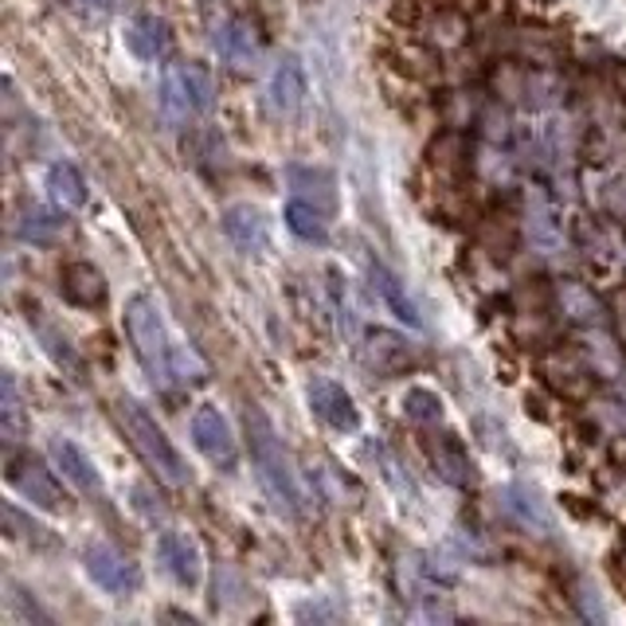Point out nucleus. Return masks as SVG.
I'll return each mask as SVG.
<instances>
[{
    "label": "nucleus",
    "mask_w": 626,
    "mask_h": 626,
    "mask_svg": "<svg viewBox=\"0 0 626 626\" xmlns=\"http://www.w3.org/2000/svg\"><path fill=\"white\" fill-rule=\"evenodd\" d=\"M243 431H247V447H251V462H255V475L263 482L271 506L278 509L282 517H297L302 513V486H297L294 462H290L286 447H282L278 431L266 419L263 408L247 403L243 411Z\"/></svg>",
    "instance_id": "1"
},
{
    "label": "nucleus",
    "mask_w": 626,
    "mask_h": 626,
    "mask_svg": "<svg viewBox=\"0 0 626 626\" xmlns=\"http://www.w3.org/2000/svg\"><path fill=\"white\" fill-rule=\"evenodd\" d=\"M118 423H121V431H126L129 447L141 454V462L149 466L153 475L162 478L165 486H177L180 490V486L193 482V470H188L185 454L173 447V439L165 434V427L157 423L141 403L129 400V395H121L118 400Z\"/></svg>",
    "instance_id": "2"
},
{
    "label": "nucleus",
    "mask_w": 626,
    "mask_h": 626,
    "mask_svg": "<svg viewBox=\"0 0 626 626\" xmlns=\"http://www.w3.org/2000/svg\"><path fill=\"white\" fill-rule=\"evenodd\" d=\"M126 333H129V345H134L137 361H141V369L149 372L153 384L169 388L173 380H177V372H173L177 341H169L165 317L149 294H134L126 302Z\"/></svg>",
    "instance_id": "3"
},
{
    "label": "nucleus",
    "mask_w": 626,
    "mask_h": 626,
    "mask_svg": "<svg viewBox=\"0 0 626 626\" xmlns=\"http://www.w3.org/2000/svg\"><path fill=\"white\" fill-rule=\"evenodd\" d=\"M216 79L204 63H169L162 75V114L169 126H188L212 110Z\"/></svg>",
    "instance_id": "4"
},
{
    "label": "nucleus",
    "mask_w": 626,
    "mask_h": 626,
    "mask_svg": "<svg viewBox=\"0 0 626 626\" xmlns=\"http://www.w3.org/2000/svg\"><path fill=\"white\" fill-rule=\"evenodd\" d=\"M4 478H9L12 490L25 501H32L36 509H48V513H67V509H71V498H67V490L59 486L56 470H48L36 454H9Z\"/></svg>",
    "instance_id": "5"
},
{
    "label": "nucleus",
    "mask_w": 626,
    "mask_h": 626,
    "mask_svg": "<svg viewBox=\"0 0 626 626\" xmlns=\"http://www.w3.org/2000/svg\"><path fill=\"white\" fill-rule=\"evenodd\" d=\"M193 442L212 466H219V470H235V462H239V442H235L232 423H227V415L216 403H200V408H196Z\"/></svg>",
    "instance_id": "6"
},
{
    "label": "nucleus",
    "mask_w": 626,
    "mask_h": 626,
    "mask_svg": "<svg viewBox=\"0 0 626 626\" xmlns=\"http://www.w3.org/2000/svg\"><path fill=\"white\" fill-rule=\"evenodd\" d=\"M82 568H87V576L95 579V587H102V591H110V595H134L137 587H141V571H137V564L129 560L126 552H118L114 545H102V540L87 545V552H82Z\"/></svg>",
    "instance_id": "7"
},
{
    "label": "nucleus",
    "mask_w": 626,
    "mask_h": 626,
    "mask_svg": "<svg viewBox=\"0 0 626 626\" xmlns=\"http://www.w3.org/2000/svg\"><path fill=\"white\" fill-rule=\"evenodd\" d=\"M305 400H310V411L322 419L325 427L341 434H356L361 431V408L356 400L330 376H313L310 388H305Z\"/></svg>",
    "instance_id": "8"
},
{
    "label": "nucleus",
    "mask_w": 626,
    "mask_h": 626,
    "mask_svg": "<svg viewBox=\"0 0 626 626\" xmlns=\"http://www.w3.org/2000/svg\"><path fill=\"white\" fill-rule=\"evenodd\" d=\"M157 564L165 568V576L173 579L177 587H200V576H204V556H200V545H196L193 532L185 529H165L162 537H157Z\"/></svg>",
    "instance_id": "9"
},
{
    "label": "nucleus",
    "mask_w": 626,
    "mask_h": 626,
    "mask_svg": "<svg viewBox=\"0 0 626 626\" xmlns=\"http://www.w3.org/2000/svg\"><path fill=\"white\" fill-rule=\"evenodd\" d=\"M51 462H56V470L82 493V498H95L106 506V482H102V475H98L95 458H90L79 442L56 434V439H51Z\"/></svg>",
    "instance_id": "10"
},
{
    "label": "nucleus",
    "mask_w": 626,
    "mask_h": 626,
    "mask_svg": "<svg viewBox=\"0 0 626 626\" xmlns=\"http://www.w3.org/2000/svg\"><path fill=\"white\" fill-rule=\"evenodd\" d=\"M310 95V82H305V67L294 56L278 59V67L271 71V87H266V102H271L274 118H297Z\"/></svg>",
    "instance_id": "11"
},
{
    "label": "nucleus",
    "mask_w": 626,
    "mask_h": 626,
    "mask_svg": "<svg viewBox=\"0 0 626 626\" xmlns=\"http://www.w3.org/2000/svg\"><path fill=\"white\" fill-rule=\"evenodd\" d=\"M364 271H369V282L372 290L380 294V302L388 305V313H392L395 322H403L408 330H423V317H419V305L411 302L408 286L400 282V274L388 271L380 258H364Z\"/></svg>",
    "instance_id": "12"
},
{
    "label": "nucleus",
    "mask_w": 626,
    "mask_h": 626,
    "mask_svg": "<svg viewBox=\"0 0 626 626\" xmlns=\"http://www.w3.org/2000/svg\"><path fill=\"white\" fill-rule=\"evenodd\" d=\"M59 294H63V302L79 305V310H98V305H106L110 286H106L102 271H98L95 263L75 258V263H67L63 271H59Z\"/></svg>",
    "instance_id": "13"
},
{
    "label": "nucleus",
    "mask_w": 626,
    "mask_h": 626,
    "mask_svg": "<svg viewBox=\"0 0 626 626\" xmlns=\"http://www.w3.org/2000/svg\"><path fill=\"white\" fill-rule=\"evenodd\" d=\"M121 40H126V51L134 59H141V63H157V59L169 51V25H165L162 17H134L126 25V32H121Z\"/></svg>",
    "instance_id": "14"
},
{
    "label": "nucleus",
    "mask_w": 626,
    "mask_h": 626,
    "mask_svg": "<svg viewBox=\"0 0 626 626\" xmlns=\"http://www.w3.org/2000/svg\"><path fill=\"white\" fill-rule=\"evenodd\" d=\"M286 177H290V196L317 204L330 216L338 212V177L330 169H322V165H294Z\"/></svg>",
    "instance_id": "15"
},
{
    "label": "nucleus",
    "mask_w": 626,
    "mask_h": 626,
    "mask_svg": "<svg viewBox=\"0 0 626 626\" xmlns=\"http://www.w3.org/2000/svg\"><path fill=\"white\" fill-rule=\"evenodd\" d=\"M501 509H506L509 521H517L521 529H529V532H552L556 529L548 506L537 498V490H529V486H509V490L501 493Z\"/></svg>",
    "instance_id": "16"
},
{
    "label": "nucleus",
    "mask_w": 626,
    "mask_h": 626,
    "mask_svg": "<svg viewBox=\"0 0 626 626\" xmlns=\"http://www.w3.org/2000/svg\"><path fill=\"white\" fill-rule=\"evenodd\" d=\"M224 232H227V239L239 251H247V255L266 251V219H263V212L251 208V204H235V208L224 212Z\"/></svg>",
    "instance_id": "17"
},
{
    "label": "nucleus",
    "mask_w": 626,
    "mask_h": 626,
    "mask_svg": "<svg viewBox=\"0 0 626 626\" xmlns=\"http://www.w3.org/2000/svg\"><path fill=\"white\" fill-rule=\"evenodd\" d=\"M216 48H219V56H224L227 67L247 71V67L258 59V36L247 20H227V25L216 32Z\"/></svg>",
    "instance_id": "18"
},
{
    "label": "nucleus",
    "mask_w": 626,
    "mask_h": 626,
    "mask_svg": "<svg viewBox=\"0 0 626 626\" xmlns=\"http://www.w3.org/2000/svg\"><path fill=\"white\" fill-rule=\"evenodd\" d=\"M282 219H286V227L297 235L302 243H330V227H333V216L330 212H322L317 204L310 200H297V196H290L286 200V212H282Z\"/></svg>",
    "instance_id": "19"
},
{
    "label": "nucleus",
    "mask_w": 626,
    "mask_h": 626,
    "mask_svg": "<svg viewBox=\"0 0 626 626\" xmlns=\"http://www.w3.org/2000/svg\"><path fill=\"white\" fill-rule=\"evenodd\" d=\"M43 188H48L51 204L63 212H75L87 204V180H82V173L75 169L71 162H56L48 169V180H43Z\"/></svg>",
    "instance_id": "20"
},
{
    "label": "nucleus",
    "mask_w": 626,
    "mask_h": 626,
    "mask_svg": "<svg viewBox=\"0 0 626 626\" xmlns=\"http://www.w3.org/2000/svg\"><path fill=\"white\" fill-rule=\"evenodd\" d=\"M25 431H28L25 400H20V392H17V380L4 376L0 380V434H4L9 447H17V442L25 439Z\"/></svg>",
    "instance_id": "21"
},
{
    "label": "nucleus",
    "mask_w": 626,
    "mask_h": 626,
    "mask_svg": "<svg viewBox=\"0 0 626 626\" xmlns=\"http://www.w3.org/2000/svg\"><path fill=\"white\" fill-rule=\"evenodd\" d=\"M67 232V219L63 208L51 212V208H28L25 219H20V239L36 243V247H48V243H59V235Z\"/></svg>",
    "instance_id": "22"
},
{
    "label": "nucleus",
    "mask_w": 626,
    "mask_h": 626,
    "mask_svg": "<svg viewBox=\"0 0 626 626\" xmlns=\"http://www.w3.org/2000/svg\"><path fill=\"white\" fill-rule=\"evenodd\" d=\"M434 470H439V478H447L450 486H466L470 482V458H466L462 442L458 439H439V447H434Z\"/></svg>",
    "instance_id": "23"
},
{
    "label": "nucleus",
    "mask_w": 626,
    "mask_h": 626,
    "mask_svg": "<svg viewBox=\"0 0 626 626\" xmlns=\"http://www.w3.org/2000/svg\"><path fill=\"white\" fill-rule=\"evenodd\" d=\"M369 353H372V369L384 372V376H392L395 369H403L408 364V341L395 338V333H372L369 338Z\"/></svg>",
    "instance_id": "24"
},
{
    "label": "nucleus",
    "mask_w": 626,
    "mask_h": 626,
    "mask_svg": "<svg viewBox=\"0 0 626 626\" xmlns=\"http://www.w3.org/2000/svg\"><path fill=\"white\" fill-rule=\"evenodd\" d=\"M403 415H408L411 423H439L442 400L431 388H408V395H403Z\"/></svg>",
    "instance_id": "25"
},
{
    "label": "nucleus",
    "mask_w": 626,
    "mask_h": 626,
    "mask_svg": "<svg viewBox=\"0 0 626 626\" xmlns=\"http://www.w3.org/2000/svg\"><path fill=\"white\" fill-rule=\"evenodd\" d=\"M87 4H110V0H87Z\"/></svg>",
    "instance_id": "26"
}]
</instances>
